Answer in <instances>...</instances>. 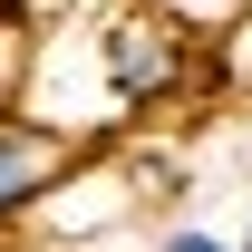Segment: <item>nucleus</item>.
Returning a JSON list of instances; mask_svg holds the SVG:
<instances>
[{
  "label": "nucleus",
  "mask_w": 252,
  "mask_h": 252,
  "mask_svg": "<svg viewBox=\"0 0 252 252\" xmlns=\"http://www.w3.org/2000/svg\"><path fill=\"white\" fill-rule=\"evenodd\" d=\"M78 175V146L68 136H49V126H30L20 107H0V233H20V223L49 214V194Z\"/></svg>",
  "instance_id": "nucleus-1"
},
{
  "label": "nucleus",
  "mask_w": 252,
  "mask_h": 252,
  "mask_svg": "<svg viewBox=\"0 0 252 252\" xmlns=\"http://www.w3.org/2000/svg\"><path fill=\"white\" fill-rule=\"evenodd\" d=\"M223 78H233V88H252V0H243V20L223 30Z\"/></svg>",
  "instance_id": "nucleus-2"
},
{
  "label": "nucleus",
  "mask_w": 252,
  "mask_h": 252,
  "mask_svg": "<svg viewBox=\"0 0 252 252\" xmlns=\"http://www.w3.org/2000/svg\"><path fill=\"white\" fill-rule=\"evenodd\" d=\"M156 252H243V243H223V233H204V223H175Z\"/></svg>",
  "instance_id": "nucleus-3"
},
{
  "label": "nucleus",
  "mask_w": 252,
  "mask_h": 252,
  "mask_svg": "<svg viewBox=\"0 0 252 252\" xmlns=\"http://www.w3.org/2000/svg\"><path fill=\"white\" fill-rule=\"evenodd\" d=\"M243 252H252V223H243Z\"/></svg>",
  "instance_id": "nucleus-4"
}]
</instances>
